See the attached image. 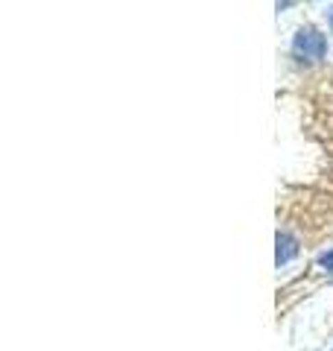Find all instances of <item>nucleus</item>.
<instances>
[{
	"label": "nucleus",
	"instance_id": "1",
	"mask_svg": "<svg viewBox=\"0 0 333 351\" xmlns=\"http://www.w3.org/2000/svg\"><path fill=\"white\" fill-rule=\"evenodd\" d=\"M325 50H328V41L321 32L316 29H301L295 36V44H293V53L298 59H307V62H316L325 56Z\"/></svg>",
	"mask_w": 333,
	"mask_h": 351
},
{
	"label": "nucleus",
	"instance_id": "2",
	"mask_svg": "<svg viewBox=\"0 0 333 351\" xmlns=\"http://www.w3.org/2000/svg\"><path fill=\"white\" fill-rule=\"evenodd\" d=\"M298 255V243H295V237L293 234H286V232H281L278 234V267H281V263H286V261H293Z\"/></svg>",
	"mask_w": 333,
	"mask_h": 351
},
{
	"label": "nucleus",
	"instance_id": "3",
	"mask_svg": "<svg viewBox=\"0 0 333 351\" xmlns=\"http://www.w3.org/2000/svg\"><path fill=\"white\" fill-rule=\"evenodd\" d=\"M319 263H321V267H328V269H333V252H328V255H321V258H319Z\"/></svg>",
	"mask_w": 333,
	"mask_h": 351
},
{
	"label": "nucleus",
	"instance_id": "4",
	"mask_svg": "<svg viewBox=\"0 0 333 351\" xmlns=\"http://www.w3.org/2000/svg\"><path fill=\"white\" fill-rule=\"evenodd\" d=\"M330 21H333V12H330Z\"/></svg>",
	"mask_w": 333,
	"mask_h": 351
}]
</instances>
